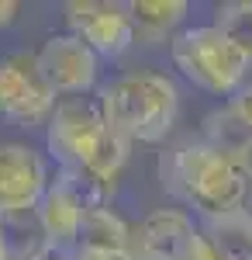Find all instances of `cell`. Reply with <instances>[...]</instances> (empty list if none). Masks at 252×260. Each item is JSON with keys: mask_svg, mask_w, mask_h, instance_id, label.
<instances>
[{"mask_svg": "<svg viewBox=\"0 0 252 260\" xmlns=\"http://www.w3.org/2000/svg\"><path fill=\"white\" fill-rule=\"evenodd\" d=\"M49 153L59 163V177L73 180L87 205H104L114 191L117 174L124 170L132 142H124L100 118L97 101L73 98L52 108L49 115Z\"/></svg>", "mask_w": 252, "mask_h": 260, "instance_id": "obj_1", "label": "cell"}, {"mask_svg": "<svg viewBox=\"0 0 252 260\" xmlns=\"http://www.w3.org/2000/svg\"><path fill=\"white\" fill-rule=\"evenodd\" d=\"M76 243L128 260V222L121 219V215H114L107 205H87Z\"/></svg>", "mask_w": 252, "mask_h": 260, "instance_id": "obj_12", "label": "cell"}, {"mask_svg": "<svg viewBox=\"0 0 252 260\" xmlns=\"http://www.w3.org/2000/svg\"><path fill=\"white\" fill-rule=\"evenodd\" d=\"M170 56L187 80L218 98H232L252 70V59L214 24H194V28L173 31Z\"/></svg>", "mask_w": 252, "mask_h": 260, "instance_id": "obj_4", "label": "cell"}, {"mask_svg": "<svg viewBox=\"0 0 252 260\" xmlns=\"http://www.w3.org/2000/svg\"><path fill=\"white\" fill-rule=\"evenodd\" d=\"M97 111L124 142H162L180 118V90L166 73H128L97 90Z\"/></svg>", "mask_w": 252, "mask_h": 260, "instance_id": "obj_3", "label": "cell"}, {"mask_svg": "<svg viewBox=\"0 0 252 260\" xmlns=\"http://www.w3.org/2000/svg\"><path fill=\"white\" fill-rule=\"evenodd\" d=\"M204 142L214 146V149H225L232 156H242V160H252V132L242 125V118L235 115L232 108H218L204 118Z\"/></svg>", "mask_w": 252, "mask_h": 260, "instance_id": "obj_14", "label": "cell"}, {"mask_svg": "<svg viewBox=\"0 0 252 260\" xmlns=\"http://www.w3.org/2000/svg\"><path fill=\"white\" fill-rule=\"evenodd\" d=\"M38 260H49V253H45V257H38Z\"/></svg>", "mask_w": 252, "mask_h": 260, "instance_id": "obj_21", "label": "cell"}, {"mask_svg": "<svg viewBox=\"0 0 252 260\" xmlns=\"http://www.w3.org/2000/svg\"><path fill=\"white\" fill-rule=\"evenodd\" d=\"M211 24L225 35V39H232L235 45L252 59V0H228V4H218Z\"/></svg>", "mask_w": 252, "mask_h": 260, "instance_id": "obj_15", "label": "cell"}, {"mask_svg": "<svg viewBox=\"0 0 252 260\" xmlns=\"http://www.w3.org/2000/svg\"><path fill=\"white\" fill-rule=\"evenodd\" d=\"M62 11H66L69 35H76L97 59L100 56L114 59L135 45L132 18H128L124 4H117V0H69Z\"/></svg>", "mask_w": 252, "mask_h": 260, "instance_id": "obj_6", "label": "cell"}, {"mask_svg": "<svg viewBox=\"0 0 252 260\" xmlns=\"http://www.w3.org/2000/svg\"><path fill=\"white\" fill-rule=\"evenodd\" d=\"M56 94L41 80L35 52H11L0 59V115L21 128L49 121Z\"/></svg>", "mask_w": 252, "mask_h": 260, "instance_id": "obj_5", "label": "cell"}, {"mask_svg": "<svg viewBox=\"0 0 252 260\" xmlns=\"http://www.w3.org/2000/svg\"><path fill=\"white\" fill-rule=\"evenodd\" d=\"M0 260H11V253H7V240H4V225H0Z\"/></svg>", "mask_w": 252, "mask_h": 260, "instance_id": "obj_20", "label": "cell"}, {"mask_svg": "<svg viewBox=\"0 0 252 260\" xmlns=\"http://www.w3.org/2000/svg\"><path fill=\"white\" fill-rule=\"evenodd\" d=\"M124 11L135 28V42L142 39L145 45H152V42L166 39L187 18L190 4L187 0H132V4H124Z\"/></svg>", "mask_w": 252, "mask_h": 260, "instance_id": "obj_11", "label": "cell"}, {"mask_svg": "<svg viewBox=\"0 0 252 260\" xmlns=\"http://www.w3.org/2000/svg\"><path fill=\"white\" fill-rule=\"evenodd\" d=\"M159 184L204 219L252 212V160L214 149L204 139L170 146L159 156Z\"/></svg>", "mask_w": 252, "mask_h": 260, "instance_id": "obj_2", "label": "cell"}, {"mask_svg": "<svg viewBox=\"0 0 252 260\" xmlns=\"http://www.w3.org/2000/svg\"><path fill=\"white\" fill-rule=\"evenodd\" d=\"M41 80L49 83L52 94H87L97 87L100 59L76 39V35H49L35 52Z\"/></svg>", "mask_w": 252, "mask_h": 260, "instance_id": "obj_8", "label": "cell"}, {"mask_svg": "<svg viewBox=\"0 0 252 260\" xmlns=\"http://www.w3.org/2000/svg\"><path fill=\"white\" fill-rule=\"evenodd\" d=\"M18 11H21V4H14V0H0V28H7L11 21L18 18Z\"/></svg>", "mask_w": 252, "mask_h": 260, "instance_id": "obj_19", "label": "cell"}, {"mask_svg": "<svg viewBox=\"0 0 252 260\" xmlns=\"http://www.w3.org/2000/svg\"><path fill=\"white\" fill-rule=\"evenodd\" d=\"M207 240L225 260H252V212L207 219Z\"/></svg>", "mask_w": 252, "mask_h": 260, "instance_id": "obj_13", "label": "cell"}, {"mask_svg": "<svg viewBox=\"0 0 252 260\" xmlns=\"http://www.w3.org/2000/svg\"><path fill=\"white\" fill-rule=\"evenodd\" d=\"M197 236L183 208H159L138 225H128V260H187Z\"/></svg>", "mask_w": 252, "mask_h": 260, "instance_id": "obj_9", "label": "cell"}, {"mask_svg": "<svg viewBox=\"0 0 252 260\" xmlns=\"http://www.w3.org/2000/svg\"><path fill=\"white\" fill-rule=\"evenodd\" d=\"M228 108H232L235 115L242 118V125L252 132V77H245V83L238 87L232 94V101H228Z\"/></svg>", "mask_w": 252, "mask_h": 260, "instance_id": "obj_16", "label": "cell"}, {"mask_svg": "<svg viewBox=\"0 0 252 260\" xmlns=\"http://www.w3.org/2000/svg\"><path fill=\"white\" fill-rule=\"evenodd\" d=\"M83 212H87V198L73 180L66 177L49 180L38 208H35V219H38V229L45 236L49 253H66V250L76 246Z\"/></svg>", "mask_w": 252, "mask_h": 260, "instance_id": "obj_10", "label": "cell"}, {"mask_svg": "<svg viewBox=\"0 0 252 260\" xmlns=\"http://www.w3.org/2000/svg\"><path fill=\"white\" fill-rule=\"evenodd\" d=\"M49 187V167L24 142H0V219L38 208Z\"/></svg>", "mask_w": 252, "mask_h": 260, "instance_id": "obj_7", "label": "cell"}, {"mask_svg": "<svg viewBox=\"0 0 252 260\" xmlns=\"http://www.w3.org/2000/svg\"><path fill=\"white\" fill-rule=\"evenodd\" d=\"M187 260H225L218 250H214V243L197 229V236H194V243H190V257Z\"/></svg>", "mask_w": 252, "mask_h": 260, "instance_id": "obj_17", "label": "cell"}, {"mask_svg": "<svg viewBox=\"0 0 252 260\" xmlns=\"http://www.w3.org/2000/svg\"><path fill=\"white\" fill-rule=\"evenodd\" d=\"M69 260H121V257H111V253H104V250H94V246L76 243V246H73V253H69Z\"/></svg>", "mask_w": 252, "mask_h": 260, "instance_id": "obj_18", "label": "cell"}]
</instances>
